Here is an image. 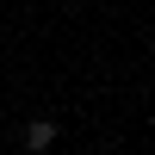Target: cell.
<instances>
[{
    "label": "cell",
    "mask_w": 155,
    "mask_h": 155,
    "mask_svg": "<svg viewBox=\"0 0 155 155\" xmlns=\"http://www.w3.org/2000/svg\"><path fill=\"white\" fill-rule=\"evenodd\" d=\"M50 143H56V124H50V118H37L31 130H25V149H31V155H44Z\"/></svg>",
    "instance_id": "6da1fadb"
}]
</instances>
